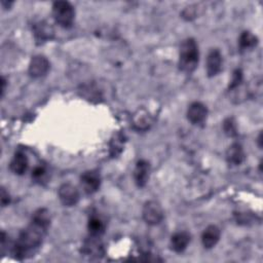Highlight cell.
<instances>
[{"mask_svg":"<svg viewBox=\"0 0 263 263\" xmlns=\"http://www.w3.org/2000/svg\"><path fill=\"white\" fill-rule=\"evenodd\" d=\"M49 225V212L44 208L36 210L30 224L20 232L16 240L12 243L10 248L12 257L17 260L31 257L42 245Z\"/></svg>","mask_w":263,"mask_h":263,"instance_id":"cell-1","label":"cell"},{"mask_svg":"<svg viewBox=\"0 0 263 263\" xmlns=\"http://www.w3.org/2000/svg\"><path fill=\"white\" fill-rule=\"evenodd\" d=\"M199 51L198 45L193 38L185 39L181 46L179 52V67L183 72L191 73L195 70L198 65Z\"/></svg>","mask_w":263,"mask_h":263,"instance_id":"cell-2","label":"cell"},{"mask_svg":"<svg viewBox=\"0 0 263 263\" xmlns=\"http://www.w3.org/2000/svg\"><path fill=\"white\" fill-rule=\"evenodd\" d=\"M52 15L58 25L69 29L74 23L75 9L68 1H55L52 4Z\"/></svg>","mask_w":263,"mask_h":263,"instance_id":"cell-3","label":"cell"},{"mask_svg":"<svg viewBox=\"0 0 263 263\" xmlns=\"http://www.w3.org/2000/svg\"><path fill=\"white\" fill-rule=\"evenodd\" d=\"M142 216L148 225H158L163 219V210L158 201L149 200L143 206Z\"/></svg>","mask_w":263,"mask_h":263,"instance_id":"cell-4","label":"cell"},{"mask_svg":"<svg viewBox=\"0 0 263 263\" xmlns=\"http://www.w3.org/2000/svg\"><path fill=\"white\" fill-rule=\"evenodd\" d=\"M81 253L84 256L92 259H99L103 257L105 254V249L101 240V236L89 235L87 238H85L81 247Z\"/></svg>","mask_w":263,"mask_h":263,"instance_id":"cell-5","label":"cell"},{"mask_svg":"<svg viewBox=\"0 0 263 263\" xmlns=\"http://www.w3.org/2000/svg\"><path fill=\"white\" fill-rule=\"evenodd\" d=\"M58 195L60 201L65 205V206H73L77 204L80 198V194L78 189L70 184V183H64L59 187L58 190Z\"/></svg>","mask_w":263,"mask_h":263,"instance_id":"cell-6","label":"cell"},{"mask_svg":"<svg viewBox=\"0 0 263 263\" xmlns=\"http://www.w3.org/2000/svg\"><path fill=\"white\" fill-rule=\"evenodd\" d=\"M80 184L86 194L96 193L101 186V176L98 171H86L80 177Z\"/></svg>","mask_w":263,"mask_h":263,"instance_id":"cell-7","label":"cell"},{"mask_svg":"<svg viewBox=\"0 0 263 263\" xmlns=\"http://www.w3.org/2000/svg\"><path fill=\"white\" fill-rule=\"evenodd\" d=\"M49 70V61L41 54L34 55L29 64L28 72L33 78H41L47 74Z\"/></svg>","mask_w":263,"mask_h":263,"instance_id":"cell-8","label":"cell"},{"mask_svg":"<svg viewBox=\"0 0 263 263\" xmlns=\"http://www.w3.org/2000/svg\"><path fill=\"white\" fill-rule=\"evenodd\" d=\"M32 29H33L35 40L38 44H41L50 40L54 35V30L52 26L46 21H39L35 23Z\"/></svg>","mask_w":263,"mask_h":263,"instance_id":"cell-9","label":"cell"},{"mask_svg":"<svg viewBox=\"0 0 263 263\" xmlns=\"http://www.w3.org/2000/svg\"><path fill=\"white\" fill-rule=\"evenodd\" d=\"M208 116L206 106L200 102H193L187 110V118L192 124L199 125L204 122Z\"/></svg>","mask_w":263,"mask_h":263,"instance_id":"cell-10","label":"cell"},{"mask_svg":"<svg viewBox=\"0 0 263 263\" xmlns=\"http://www.w3.org/2000/svg\"><path fill=\"white\" fill-rule=\"evenodd\" d=\"M218 48H213L206 58V74L209 77L218 75L222 70L223 59Z\"/></svg>","mask_w":263,"mask_h":263,"instance_id":"cell-11","label":"cell"},{"mask_svg":"<svg viewBox=\"0 0 263 263\" xmlns=\"http://www.w3.org/2000/svg\"><path fill=\"white\" fill-rule=\"evenodd\" d=\"M150 164L145 159H140L137 161L134 170V180L138 187H144L149 179Z\"/></svg>","mask_w":263,"mask_h":263,"instance_id":"cell-12","label":"cell"},{"mask_svg":"<svg viewBox=\"0 0 263 263\" xmlns=\"http://www.w3.org/2000/svg\"><path fill=\"white\" fill-rule=\"evenodd\" d=\"M28 166H29V160L26 153L23 150H17L10 161V164H9L10 171L14 175L22 176L27 172Z\"/></svg>","mask_w":263,"mask_h":263,"instance_id":"cell-13","label":"cell"},{"mask_svg":"<svg viewBox=\"0 0 263 263\" xmlns=\"http://www.w3.org/2000/svg\"><path fill=\"white\" fill-rule=\"evenodd\" d=\"M221 236V231L216 225L208 226L202 234H201V243L204 249H212L214 248Z\"/></svg>","mask_w":263,"mask_h":263,"instance_id":"cell-14","label":"cell"},{"mask_svg":"<svg viewBox=\"0 0 263 263\" xmlns=\"http://www.w3.org/2000/svg\"><path fill=\"white\" fill-rule=\"evenodd\" d=\"M190 240L191 236L188 232L178 231L171 237V249L176 253H182L186 250Z\"/></svg>","mask_w":263,"mask_h":263,"instance_id":"cell-15","label":"cell"},{"mask_svg":"<svg viewBox=\"0 0 263 263\" xmlns=\"http://www.w3.org/2000/svg\"><path fill=\"white\" fill-rule=\"evenodd\" d=\"M226 160L231 165H239L245 160V151L239 143L231 144L226 151Z\"/></svg>","mask_w":263,"mask_h":263,"instance_id":"cell-16","label":"cell"},{"mask_svg":"<svg viewBox=\"0 0 263 263\" xmlns=\"http://www.w3.org/2000/svg\"><path fill=\"white\" fill-rule=\"evenodd\" d=\"M87 229H88L89 235L102 236V234H104V232H105L106 224L100 216H98L96 214H92L88 218Z\"/></svg>","mask_w":263,"mask_h":263,"instance_id":"cell-17","label":"cell"},{"mask_svg":"<svg viewBox=\"0 0 263 263\" xmlns=\"http://www.w3.org/2000/svg\"><path fill=\"white\" fill-rule=\"evenodd\" d=\"M258 44V38L250 31H243L238 38V47L240 51L251 50Z\"/></svg>","mask_w":263,"mask_h":263,"instance_id":"cell-18","label":"cell"},{"mask_svg":"<svg viewBox=\"0 0 263 263\" xmlns=\"http://www.w3.org/2000/svg\"><path fill=\"white\" fill-rule=\"evenodd\" d=\"M151 124V117L144 110H139L134 116V125L139 130H146Z\"/></svg>","mask_w":263,"mask_h":263,"instance_id":"cell-19","label":"cell"},{"mask_svg":"<svg viewBox=\"0 0 263 263\" xmlns=\"http://www.w3.org/2000/svg\"><path fill=\"white\" fill-rule=\"evenodd\" d=\"M222 128L228 137H235L237 135V125L233 117H227L224 119Z\"/></svg>","mask_w":263,"mask_h":263,"instance_id":"cell-20","label":"cell"},{"mask_svg":"<svg viewBox=\"0 0 263 263\" xmlns=\"http://www.w3.org/2000/svg\"><path fill=\"white\" fill-rule=\"evenodd\" d=\"M46 173V166L44 164H38L32 171V179L36 182H41L45 178Z\"/></svg>","mask_w":263,"mask_h":263,"instance_id":"cell-21","label":"cell"},{"mask_svg":"<svg viewBox=\"0 0 263 263\" xmlns=\"http://www.w3.org/2000/svg\"><path fill=\"white\" fill-rule=\"evenodd\" d=\"M242 71L241 69H235L232 73V77H231V80L229 82V85H228V88L229 89H234L236 87L239 86V84L242 82Z\"/></svg>","mask_w":263,"mask_h":263,"instance_id":"cell-22","label":"cell"},{"mask_svg":"<svg viewBox=\"0 0 263 263\" xmlns=\"http://www.w3.org/2000/svg\"><path fill=\"white\" fill-rule=\"evenodd\" d=\"M122 150V136L118 135L115 137V140L112 141L111 144V153L112 155H116L120 153Z\"/></svg>","mask_w":263,"mask_h":263,"instance_id":"cell-23","label":"cell"},{"mask_svg":"<svg viewBox=\"0 0 263 263\" xmlns=\"http://www.w3.org/2000/svg\"><path fill=\"white\" fill-rule=\"evenodd\" d=\"M0 199H1V205L2 208L8 205L10 203V195L8 194V192L5 190V188H1V195H0Z\"/></svg>","mask_w":263,"mask_h":263,"instance_id":"cell-24","label":"cell"},{"mask_svg":"<svg viewBox=\"0 0 263 263\" xmlns=\"http://www.w3.org/2000/svg\"><path fill=\"white\" fill-rule=\"evenodd\" d=\"M5 85H6V80H5V78L2 76V77H1V97H3V95H4Z\"/></svg>","mask_w":263,"mask_h":263,"instance_id":"cell-25","label":"cell"},{"mask_svg":"<svg viewBox=\"0 0 263 263\" xmlns=\"http://www.w3.org/2000/svg\"><path fill=\"white\" fill-rule=\"evenodd\" d=\"M257 142H258V146L260 149H262V133L259 134L258 138H257Z\"/></svg>","mask_w":263,"mask_h":263,"instance_id":"cell-26","label":"cell"}]
</instances>
